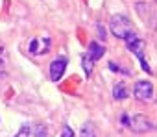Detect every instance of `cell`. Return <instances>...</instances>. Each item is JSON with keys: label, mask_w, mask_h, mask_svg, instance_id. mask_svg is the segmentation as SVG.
<instances>
[{"label": "cell", "mask_w": 157, "mask_h": 137, "mask_svg": "<svg viewBox=\"0 0 157 137\" xmlns=\"http://www.w3.org/2000/svg\"><path fill=\"white\" fill-rule=\"evenodd\" d=\"M4 67H6V63H4V59H0V72L4 71Z\"/></svg>", "instance_id": "e0dca14e"}, {"label": "cell", "mask_w": 157, "mask_h": 137, "mask_svg": "<svg viewBox=\"0 0 157 137\" xmlns=\"http://www.w3.org/2000/svg\"><path fill=\"white\" fill-rule=\"evenodd\" d=\"M109 67H111V71H115V72H118L120 68L117 67V63H113V61H109Z\"/></svg>", "instance_id": "2e32d148"}, {"label": "cell", "mask_w": 157, "mask_h": 137, "mask_svg": "<svg viewBox=\"0 0 157 137\" xmlns=\"http://www.w3.org/2000/svg\"><path fill=\"white\" fill-rule=\"evenodd\" d=\"M124 43H126V46H128V50L129 52H133V54H140L142 52V48H144V41L133 32V33H129L126 39H124Z\"/></svg>", "instance_id": "5b68a950"}, {"label": "cell", "mask_w": 157, "mask_h": 137, "mask_svg": "<svg viewBox=\"0 0 157 137\" xmlns=\"http://www.w3.org/2000/svg\"><path fill=\"white\" fill-rule=\"evenodd\" d=\"M30 54L41 56V48H39V39H32V43H30Z\"/></svg>", "instance_id": "8fae6325"}, {"label": "cell", "mask_w": 157, "mask_h": 137, "mask_svg": "<svg viewBox=\"0 0 157 137\" xmlns=\"http://www.w3.org/2000/svg\"><path fill=\"white\" fill-rule=\"evenodd\" d=\"M30 133H32L30 126H22V128L17 131V135H15V137H30Z\"/></svg>", "instance_id": "4fadbf2b"}, {"label": "cell", "mask_w": 157, "mask_h": 137, "mask_svg": "<svg viewBox=\"0 0 157 137\" xmlns=\"http://www.w3.org/2000/svg\"><path fill=\"white\" fill-rule=\"evenodd\" d=\"M135 56H137V59L140 61V67L144 68V72H146V74H151V68H150V65L146 63V59L142 57V52H140V54H135Z\"/></svg>", "instance_id": "7c38bea8"}, {"label": "cell", "mask_w": 157, "mask_h": 137, "mask_svg": "<svg viewBox=\"0 0 157 137\" xmlns=\"http://www.w3.org/2000/svg\"><path fill=\"white\" fill-rule=\"evenodd\" d=\"M113 98H115V100H124V98H128V87H126V84H122V82L115 84V87H113Z\"/></svg>", "instance_id": "52a82bcc"}, {"label": "cell", "mask_w": 157, "mask_h": 137, "mask_svg": "<svg viewBox=\"0 0 157 137\" xmlns=\"http://www.w3.org/2000/svg\"><path fill=\"white\" fill-rule=\"evenodd\" d=\"M109 30L117 39H126L129 33H133V22L126 15H113L109 21Z\"/></svg>", "instance_id": "6da1fadb"}, {"label": "cell", "mask_w": 157, "mask_h": 137, "mask_svg": "<svg viewBox=\"0 0 157 137\" xmlns=\"http://www.w3.org/2000/svg\"><path fill=\"white\" fill-rule=\"evenodd\" d=\"M80 137H96L94 126H93L91 122H85V124L82 126V130H80Z\"/></svg>", "instance_id": "9c48e42d"}, {"label": "cell", "mask_w": 157, "mask_h": 137, "mask_svg": "<svg viewBox=\"0 0 157 137\" xmlns=\"http://www.w3.org/2000/svg\"><path fill=\"white\" fill-rule=\"evenodd\" d=\"M104 54H105V48H104L102 45H98L96 41H93V43L89 45V56H91L94 61H98Z\"/></svg>", "instance_id": "8992f818"}, {"label": "cell", "mask_w": 157, "mask_h": 137, "mask_svg": "<svg viewBox=\"0 0 157 137\" xmlns=\"http://www.w3.org/2000/svg\"><path fill=\"white\" fill-rule=\"evenodd\" d=\"M133 95H135L137 100L148 102V100H151V96H153V87H151V84H150L148 80H139V82L135 84V87H133Z\"/></svg>", "instance_id": "7a4b0ae2"}, {"label": "cell", "mask_w": 157, "mask_h": 137, "mask_svg": "<svg viewBox=\"0 0 157 137\" xmlns=\"http://www.w3.org/2000/svg\"><path fill=\"white\" fill-rule=\"evenodd\" d=\"M120 122H122V124H126V126H128V122H129V117H128V115H126V113H122V115H120Z\"/></svg>", "instance_id": "9a60e30c"}, {"label": "cell", "mask_w": 157, "mask_h": 137, "mask_svg": "<svg viewBox=\"0 0 157 137\" xmlns=\"http://www.w3.org/2000/svg\"><path fill=\"white\" fill-rule=\"evenodd\" d=\"M33 135L35 137H46L48 135V128L44 124H35L33 126Z\"/></svg>", "instance_id": "30bf717a"}, {"label": "cell", "mask_w": 157, "mask_h": 137, "mask_svg": "<svg viewBox=\"0 0 157 137\" xmlns=\"http://www.w3.org/2000/svg\"><path fill=\"white\" fill-rule=\"evenodd\" d=\"M128 128H131L135 133H146V131H150L153 126H151V122H150L146 117H142V115H133V117H129Z\"/></svg>", "instance_id": "3957f363"}, {"label": "cell", "mask_w": 157, "mask_h": 137, "mask_svg": "<svg viewBox=\"0 0 157 137\" xmlns=\"http://www.w3.org/2000/svg\"><path fill=\"white\" fill-rule=\"evenodd\" d=\"M82 65H83V68H85V76L89 78V76L93 74V68H94V59H93L89 54H83V57H82Z\"/></svg>", "instance_id": "ba28073f"}, {"label": "cell", "mask_w": 157, "mask_h": 137, "mask_svg": "<svg viewBox=\"0 0 157 137\" xmlns=\"http://www.w3.org/2000/svg\"><path fill=\"white\" fill-rule=\"evenodd\" d=\"M65 68H67V59H63V57H57V59H54L52 63H50V78H52V82H59L61 78H63V74H65Z\"/></svg>", "instance_id": "277c9868"}, {"label": "cell", "mask_w": 157, "mask_h": 137, "mask_svg": "<svg viewBox=\"0 0 157 137\" xmlns=\"http://www.w3.org/2000/svg\"><path fill=\"white\" fill-rule=\"evenodd\" d=\"M61 137H74V131H72V128H70V126H63Z\"/></svg>", "instance_id": "5bb4252c"}]
</instances>
